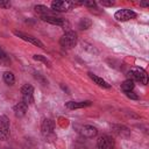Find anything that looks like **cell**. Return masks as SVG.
Masks as SVG:
<instances>
[{
  "label": "cell",
  "mask_w": 149,
  "mask_h": 149,
  "mask_svg": "<svg viewBox=\"0 0 149 149\" xmlns=\"http://www.w3.org/2000/svg\"><path fill=\"white\" fill-rule=\"evenodd\" d=\"M0 64H2V65H5V66H7V65H9L10 64V58H9V56L0 48Z\"/></svg>",
  "instance_id": "obj_20"
},
{
  "label": "cell",
  "mask_w": 149,
  "mask_h": 149,
  "mask_svg": "<svg viewBox=\"0 0 149 149\" xmlns=\"http://www.w3.org/2000/svg\"><path fill=\"white\" fill-rule=\"evenodd\" d=\"M129 99H133V100H137L139 99V95L134 92V91H130V92H127V93H125Z\"/></svg>",
  "instance_id": "obj_22"
},
{
  "label": "cell",
  "mask_w": 149,
  "mask_h": 149,
  "mask_svg": "<svg viewBox=\"0 0 149 149\" xmlns=\"http://www.w3.org/2000/svg\"><path fill=\"white\" fill-rule=\"evenodd\" d=\"M112 130H113V133H115L118 136H121V137H128L130 135L129 128H127L123 125H113Z\"/></svg>",
  "instance_id": "obj_13"
},
{
  "label": "cell",
  "mask_w": 149,
  "mask_h": 149,
  "mask_svg": "<svg viewBox=\"0 0 149 149\" xmlns=\"http://www.w3.org/2000/svg\"><path fill=\"white\" fill-rule=\"evenodd\" d=\"M77 42H78L77 34L72 30H69V31L64 33L59 38V44L64 49H71V48L76 47Z\"/></svg>",
  "instance_id": "obj_3"
},
{
  "label": "cell",
  "mask_w": 149,
  "mask_h": 149,
  "mask_svg": "<svg viewBox=\"0 0 149 149\" xmlns=\"http://www.w3.org/2000/svg\"><path fill=\"white\" fill-rule=\"evenodd\" d=\"M33 58H34L35 61H37V62H42V63L45 64L48 68H51V62H50L45 56H43V55H34Z\"/></svg>",
  "instance_id": "obj_21"
},
{
  "label": "cell",
  "mask_w": 149,
  "mask_h": 149,
  "mask_svg": "<svg viewBox=\"0 0 149 149\" xmlns=\"http://www.w3.org/2000/svg\"><path fill=\"white\" fill-rule=\"evenodd\" d=\"M114 140L109 135H101L97 140V148L98 149H113L114 148Z\"/></svg>",
  "instance_id": "obj_9"
},
{
  "label": "cell",
  "mask_w": 149,
  "mask_h": 149,
  "mask_svg": "<svg viewBox=\"0 0 149 149\" xmlns=\"http://www.w3.org/2000/svg\"><path fill=\"white\" fill-rule=\"evenodd\" d=\"M54 130H55V122H54V120L52 119H48V118L43 119L42 123H41V134H42V136L45 140L51 141V140H54L56 137Z\"/></svg>",
  "instance_id": "obj_2"
},
{
  "label": "cell",
  "mask_w": 149,
  "mask_h": 149,
  "mask_svg": "<svg viewBox=\"0 0 149 149\" xmlns=\"http://www.w3.org/2000/svg\"><path fill=\"white\" fill-rule=\"evenodd\" d=\"M87 74H88V77H90L98 86H100V87H102V88H111V84H108V83H107L105 79H102L101 77L94 74L93 72H88Z\"/></svg>",
  "instance_id": "obj_15"
},
{
  "label": "cell",
  "mask_w": 149,
  "mask_h": 149,
  "mask_svg": "<svg viewBox=\"0 0 149 149\" xmlns=\"http://www.w3.org/2000/svg\"><path fill=\"white\" fill-rule=\"evenodd\" d=\"M10 7V2L7 1V0H2L0 1V8H3V9H7Z\"/></svg>",
  "instance_id": "obj_24"
},
{
  "label": "cell",
  "mask_w": 149,
  "mask_h": 149,
  "mask_svg": "<svg viewBox=\"0 0 149 149\" xmlns=\"http://www.w3.org/2000/svg\"><path fill=\"white\" fill-rule=\"evenodd\" d=\"M2 79L7 85H13L15 83V77L10 71H5L2 73Z\"/></svg>",
  "instance_id": "obj_18"
},
{
  "label": "cell",
  "mask_w": 149,
  "mask_h": 149,
  "mask_svg": "<svg viewBox=\"0 0 149 149\" xmlns=\"http://www.w3.org/2000/svg\"><path fill=\"white\" fill-rule=\"evenodd\" d=\"M140 6H142V7H148L149 3H148L147 1H140Z\"/></svg>",
  "instance_id": "obj_26"
},
{
  "label": "cell",
  "mask_w": 149,
  "mask_h": 149,
  "mask_svg": "<svg viewBox=\"0 0 149 149\" xmlns=\"http://www.w3.org/2000/svg\"><path fill=\"white\" fill-rule=\"evenodd\" d=\"M114 17L115 20L120 21V22H125V21H129V20H133L136 17V13L132 9H128V8H122V9H119L115 12L114 14Z\"/></svg>",
  "instance_id": "obj_7"
},
{
  "label": "cell",
  "mask_w": 149,
  "mask_h": 149,
  "mask_svg": "<svg viewBox=\"0 0 149 149\" xmlns=\"http://www.w3.org/2000/svg\"><path fill=\"white\" fill-rule=\"evenodd\" d=\"M92 105L91 100H84V101H68L65 102V107L69 109H79V108H85Z\"/></svg>",
  "instance_id": "obj_12"
},
{
  "label": "cell",
  "mask_w": 149,
  "mask_h": 149,
  "mask_svg": "<svg viewBox=\"0 0 149 149\" xmlns=\"http://www.w3.org/2000/svg\"><path fill=\"white\" fill-rule=\"evenodd\" d=\"M115 2L114 1H112V0H101L100 1V5L101 6H106V7H111V6H113Z\"/></svg>",
  "instance_id": "obj_23"
},
{
  "label": "cell",
  "mask_w": 149,
  "mask_h": 149,
  "mask_svg": "<svg viewBox=\"0 0 149 149\" xmlns=\"http://www.w3.org/2000/svg\"><path fill=\"white\" fill-rule=\"evenodd\" d=\"M5 149H12V148H5Z\"/></svg>",
  "instance_id": "obj_27"
},
{
  "label": "cell",
  "mask_w": 149,
  "mask_h": 149,
  "mask_svg": "<svg viewBox=\"0 0 149 149\" xmlns=\"http://www.w3.org/2000/svg\"><path fill=\"white\" fill-rule=\"evenodd\" d=\"M74 2L73 1H62V0H57V1H52L51 2V10L54 12H59V13H64L68 12L70 9H72L74 7Z\"/></svg>",
  "instance_id": "obj_6"
},
{
  "label": "cell",
  "mask_w": 149,
  "mask_h": 149,
  "mask_svg": "<svg viewBox=\"0 0 149 149\" xmlns=\"http://www.w3.org/2000/svg\"><path fill=\"white\" fill-rule=\"evenodd\" d=\"M34 9H35V12H36L37 14L41 15V17H42V16H47V15H52L51 9H49V8H48L47 6H44V5H36V6L34 7Z\"/></svg>",
  "instance_id": "obj_16"
},
{
  "label": "cell",
  "mask_w": 149,
  "mask_h": 149,
  "mask_svg": "<svg viewBox=\"0 0 149 149\" xmlns=\"http://www.w3.org/2000/svg\"><path fill=\"white\" fill-rule=\"evenodd\" d=\"M14 35L17 36V37H20L21 40H23V41H26V42H29V43H31V44H34V45L41 48V49L44 48V44H43L37 37H35V36H33V35H30V34H26V33H22V31H19V30H14Z\"/></svg>",
  "instance_id": "obj_8"
},
{
  "label": "cell",
  "mask_w": 149,
  "mask_h": 149,
  "mask_svg": "<svg viewBox=\"0 0 149 149\" xmlns=\"http://www.w3.org/2000/svg\"><path fill=\"white\" fill-rule=\"evenodd\" d=\"M10 135V123L7 115H0V141H7Z\"/></svg>",
  "instance_id": "obj_4"
},
{
  "label": "cell",
  "mask_w": 149,
  "mask_h": 149,
  "mask_svg": "<svg viewBox=\"0 0 149 149\" xmlns=\"http://www.w3.org/2000/svg\"><path fill=\"white\" fill-rule=\"evenodd\" d=\"M128 79L133 80L134 83L137 81L142 85H147L148 83V74L147 71L142 68H137V66H133L129 69L128 71Z\"/></svg>",
  "instance_id": "obj_1"
},
{
  "label": "cell",
  "mask_w": 149,
  "mask_h": 149,
  "mask_svg": "<svg viewBox=\"0 0 149 149\" xmlns=\"http://www.w3.org/2000/svg\"><path fill=\"white\" fill-rule=\"evenodd\" d=\"M76 130L84 137H93L97 135L98 129L91 125H81V126H76Z\"/></svg>",
  "instance_id": "obj_10"
},
{
  "label": "cell",
  "mask_w": 149,
  "mask_h": 149,
  "mask_svg": "<svg viewBox=\"0 0 149 149\" xmlns=\"http://www.w3.org/2000/svg\"><path fill=\"white\" fill-rule=\"evenodd\" d=\"M44 22H48L50 24H55V26H61V27H65L68 24L66 20L59 16H55V15H47V16H42L41 17Z\"/></svg>",
  "instance_id": "obj_11"
},
{
  "label": "cell",
  "mask_w": 149,
  "mask_h": 149,
  "mask_svg": "<svg viewBox=\"0 0 149 149\" xmlns=\"http://www.w3.org/2000/svg\"><path fill=\"white\" fill-rule=\"evenodd\" d=\"M21 95L22 100L27 106L34 104V87L30 84H24L21 87Z\"/></svg>",
  "instance_id": "obj_5"
},
{
  "label": "cell",
  "mask_w": 149,
  "mask_h": 149,
  "mask_svg": "<svg viewBox=\"0 0 149 149\" xmlns=\"http://www.w3.org/2000/svg\"><path fill=\"white\" fill-rule=\"evenodd\" d=\"M120 87H121V90H122L125 93H127V92H130V91L134 90L135 84H134L133 80H130V79H126L125 81L121 83V86H120Z\"/></svg>",
  "instance_id": "obj_17"
},
{
  "label": "cell",
  "mask_w": 149,
  "mask_h": 149,
  "mask_svg": "<svg viewBox=\"0 0 149 149\" xmlns=\"http://www.w3.org/2000/svg\"><path fill=\"white\" fill-rule=\"evenodd\" d=\"M27 109H28V106H27L23 101L17 102V104L13 107V112H14V114H15L16 118H22V116H24L26 113H27Z\"/></svg>",
  "instance_id": "obj_14"
},
{
  "label": "cell",
  "mask_w": 149,
  "mask_h": 149,
  "mask_svg": "<svg viewBox=\"0 0 149 149\" xmlns=\"http://www.w3.org/2000/svg\"><path fill=\"white\" fill-rule=\"evenodd\" d=\"M35 78H36V79H38L40 81H42V84H43V85L48 84V80H47V79H44L40 73H35Z\"/></svg>",
  "instance_id": "obj_25"
},
{
  "label": "cell",
  "mask_w": 149,
  "mask_h": 149,
  "mask_svg": "<svg viewBox=\"0 0 149 149\" xmlns=\"http://www.w3.org/2000/svg\"><path fill=\"white\" fill-rule=\"evenodd\" d=\"M91 26H92V21H91L88 17H83V19H80V21H79V23H78V27H79V29H81V30H86V29H88Z\"/></svg>",
  "instance_id": "obj_19"
}]
</instances>
